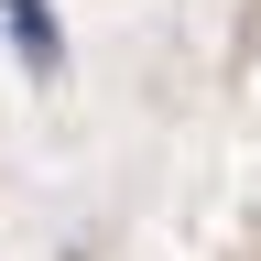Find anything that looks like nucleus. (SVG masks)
I'll use <instances>...</instances> for the list:
<instances>
[{
  "label": "nucleus",
  "mask_w": 261,
  "mask_h": 261,
  "mask_svg": "<svg viewBox=\"0 0 261 261\" xmlns=\"http://www.w3.org/2000/svg\"><path fill=\"white\" fill-rule=\"evenodd\" d=\"M0 22H11V44H22V65H33V76H55V11H44V0H0Z\"/></svg>",
  "instance_id": "f257e3e1"
}]
</instances>
